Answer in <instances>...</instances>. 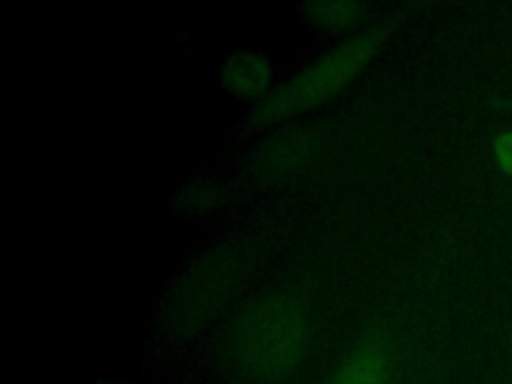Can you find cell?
Segmentation results:
<instances>
[{"label":"cell","instance_id":"1","mask_svg":"<svg viewBox=\"0 0 512 384\" xmlns=\"http://www.w3.org/2000/svg\"><path fill=\"white\" fill-rule=\"evenodd\" d=\"M374 52V32H364L342 42L272 92L258 108L260 118L266 122H278L322 104L350 84Z\"/></svg>","mask_w":512,"mask_h":384},{"label":"cell","instance_id":"2","mask_svg":"<svg viewBox=\"0 0 512 384\" xmlns=\"http://www.w3.org/2000/svg\"><path fill=\"white\" fill-rule=\"evenodd\" d=\"M242 356L248 368L266 378L286 374L306 346V322L288 302H270L244 324Z\"/></svg>","mask_w":512,"mask_h":384},{"label":"cell","instance_id":"3","mask_svg":"<svg viewBox=\"0 0 512 384\" xmlns=\"http://www.w3.org/2000/svg\"><path fill=\"white\" fill-rule=\"evenodd\" d=\"M222 84L228 94L244 100L262 96L272 84L270 62L262 54L238 52L222 66Z\"/></svg>","mask_w":512,"mask_h":384},{"label":"cell","instance_id":"4","mask_svg":"<svg viewBox=\"0 0 512 384\" xmlns=\"http://www.w3.org/2000/svg\"><path fill=\"white\" fill-rule=\"evenodd\" d=\"M332 384H390L382 352L374 346L356 348L338 366Z\"/></svg>","mask_w":512,"mask_h":384},{"label":"cell","instance_id":"5","mask_svg":"<svg viewBox=\"0 0 512 384\" xmlns=\"http://www.w3.org/2000/svg\"><path fill=\"white\" fill-rule=\"evenodd\" d=\"M358 4L348 2H324V4H306L304 14L316 26L322 28H340L358 18Z\"/></svg>","mask_w":512,"mask_h":384},{"label":"cell","instance_id":"6","mask_svg":"<svg viewBox=\"0 0 512 384\" xmlns=\"http://www.w3.org/2000/svg\"><path fill=\"white\" fill-rule=\"evenodd\" d=\"M496 162L502 172L512 176V130L504 132L496 140Z\"/></svg>","mask_w":512,"mask_h":384}]
</instances>
